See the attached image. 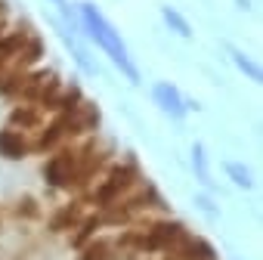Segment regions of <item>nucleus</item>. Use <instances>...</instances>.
<instances>
[{"mask_svg": "<svg viewBox=\"0 0 263 260\" xmlns=\"http://www.w3.org/2000/svg\"><path fill=\"white\" fill-rule=\"evenodd\" d=\"M164 19H167V22H171V25H174V28H177V31H180L183 38H189V34H192V31H189V25H186V19H183V16H180L177 10L164 7Z\"/></svg>", "mask_w": 263, "mask_h": 260, "instance_id": "2", "label": "nucleus"}, {"mask_svg": "<svg viewBox=\"0 0 263 260\" xmlns=\"http://www.w3.org/2000/svg\"><path fill=\"white\" fill-rule=\"evenodd\" d=\"M84 19H87V25H90V34H93V38L102 44V50H105V53H108V56H111V59H115V62H118V65H121V68H124L130 78H137V71H134V65H130V59H127V50H124V44L118 41L115 28H111V25H108V22H105V19L96 13L90 4H84Z\"/></svg>", "mask_w": 263, "mask_h": 260, "instance_id": "1", "label": "nucleus"}, {"mask_svg": "<svg viewBox=\"0 0 263 260\" xmlns=\"http://www.w3.org/2000/svg\"><path fill=\"white\" fill-rule=\"evenodd\" d=\"M235 62H238V65H241V68H245V71H248L251 78H260V71H257V68H254V65H251V62H248V59H245L241 53H235Z\"/></svg>", "mask_w": 263, "mask_h": 260, "instance_id": "3", "label": "nucleus"}]
</instances>
